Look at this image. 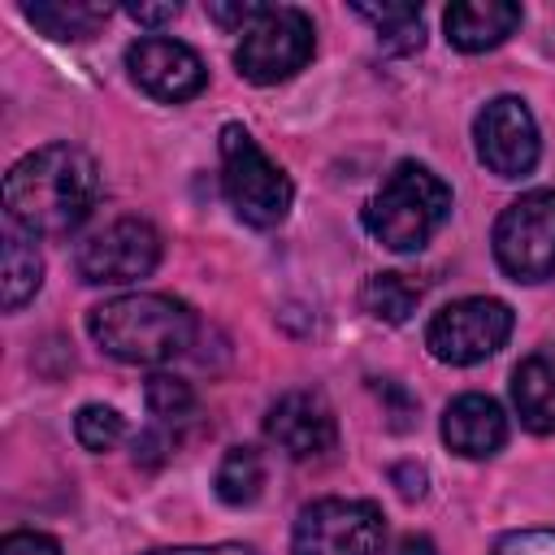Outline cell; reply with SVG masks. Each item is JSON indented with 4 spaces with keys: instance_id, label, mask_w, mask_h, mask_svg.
<instances>
[{
    "instance_id": "25",
    "label": "cell",
    "mask_w": 555,
    "mask_h": 555,
    "mask_svg": "<svg viewBox=\"0 0 555 555\" xmlns=\"http://www.w3.org/2000/svg\"><path fill=\"white\" fill-rule=\"evenodd\" d=\"M0 555H61V546H56V538H48V533L17 529V533H9V538L0 542Z\"/></svg>"
},
{
    "instance_id": "19",
    "label": "cell",
    "mask_w": 555,
    "mask_h": 555,
    "mask_svg": "<svg viewBox=\"0 0 555 555\" xmlns=\"http://www.w3.org/2000/svg\"><path fill=\"white\" fill-rule=\"evenodd\" d=\"M39 282H43V260H39L35 243H30L26 234L9 230V234H4V278H0V299H4V308L17 312L26 299H35Z\"/></svg>"
},
{
    "instance_id": "15",
    "label": "cell",
    "mask_w": 555,
    "mask_h": 555,
    "mask_svg": "<svg viewBox=\"0 0 555 555\" xmlns=\"http://www.w3.org/2000/svg\"><path fill=\"white\" fill-rule=\"evenodd\" d=\"M512 403L525 429L555 434V343L525 356L512 373Z\"/></svg>"
},
{
    "instance_id": "1",
    "label": "cell",
    "mask_w": 555,
    "mask_h": 555,
    "mask_svg": "<svg viewBox=\"0 0 555 555\" xmlns=\"http://www.w3.org/2000/svg\"><path fill=\"white\" fill-rule=\"evenodd\" d=\"M100 204V165L74 143H48L4 173L9 221L26 234L65 238Z\"/></svg>"
},
{
    "instance_id": "20",
    "label": "cell",
    "mask_w": 555,
    "mask_h": 555,
    "mask_svg": "<svg viewBox=\"0 0 555 555\" xmlns=\"http://www.w3.org/2000/svg\"><path fill=\"white\" fill-rule=\"evenodd\" d=\"M217 499L230 507H247L264 490V460L256 447H230L225 460L217 464Z\"/></svg>"
},
{
    "instance_id": "14",
    "label": "cell",
    "mask_w": 555,
    "mask_h": 555,
    "mask_svg": "<svg viewBox=\"0 0 555 555\" xmlns=\"http://www.w3.org/2000/svg\"><path fill=\"white\" fill-rule=\"evenodd\" d=\"M442 26L460 52H486V48H499L520 26V4H512V0H460L442 13Z\"/></svg>"
},
{
    "instance_id": "17",
    "label": "cell",
    "mask_w": 555,
    "mask_h": 555,
    "mask_svg": "<svg viewBox=\"0 0 555 555\" xmlns=\"http://www.w3.org/2000/svg\"><path fill=\"white\" fill-rule=\"evenodd\" d=\"M421 295H425V282L412 278V273H373L360 291V304H364L369 317H377L386 325H399L416 312Z\"/></svg>"
},
{
    "instance_id": "12",
    "label": "cell",
    "mask_w": 555,
    "mask_h": 555,
    "mask_svg": "<svg viewBox=\"0 0 555 555\" xmlns=\"http://www.w3.org/2000/svg\"><path fill=\"white\" fill-rule=\"evenodd\" d=\"M264 434L291 460H321L338 442V421H334V408L325 403L321 390H286L269 408Z\"/></svg>"
},
{
    "instance_id": "7",
    "label": "cell",
    "mask_w": 555,
    "mask_h": 555,
    "mask_svg": "<svg viewBox=\"0 0 555 555\" xmlns=\"http://www.w3.org/2000/svg\"><path fill=\"white\" fill-rule=\"evenodd\" d=\"M386 516L369 499H317L291 529V555H377Z\"/></svg>"
},
{
    "instance_id": "18",
    "label": "cell",
    "mask_w": 555,
    "mask_h": 555,
    "mask_svg": "<svg viewBox=\"0 0 555 555\" xmlns=\"http://www.w3.org/2000/svg\"><path fill=\"white\" fill-rule=\"evenodd\" d=\"M356 17L373 22L377 43L386 52H416L425 43V26H421V9L408 0H390V4H351Z\"/></svg>"
},
{
    "instance_id": "6",
    "label": "cell",
    "mask_w": 555,
    "mask_h": 555,
    "mask_svg": "<svg viewBox=\"0 0 555 555\" xmlns=\"http://www.w3.org/2000/svg\"><path fill=\"white\" fill-rule=\"evenodd\" d=\"M494 260L512 282L555 278V191H525L499 212Z\"/></svg>"
},
{
    "instance_id": "3",
    "label": "cell",
    "mask_w": 555,
    "mask_h": 555,
    "mask_svg": "<svg viewBox=\"0 0 555 555\" xmlns=\"http://www.w3.org/2000/svg\"><path fill=\"white\" fill-rule=\"evenodd\" d=\"M451 217V186L416 165L399 160L377 195L364 204V230L390 251H421Z\"/></svg>"
},
{
    "instance_id": "8",
    "label": "cell",
    "mask_w": 555,
    "mask_h": 555,
    "mask_svg": "<svg viewBox=\"0 0 555 555\" xmlns=\"http://www.w3.org/2000/svg\"><path fill=\"white\" fill-rule=\"evenodd\" d=\"M512 308L503 299H490V295H468V299H455L447 308H438L425 325V347L434 360L442 364H477L486 356H494L507 334H512Z\"/></svg>"
},
{
    "instance_id": "29",
    "label": "cell",
    "mask_w": 555,
    "mask_h": 555,
    "mask_svg": "<svg viewBox=\"0 0 555 555\" xmlns=\"http://www.w3.org/2000/svg\"><path fill=\"white\" fill-rule=\"evenodd\" d=\"M395 555H438V546H434L429 538H421V533H408V538L395 546Z\"/></svg>"
},
{
    "instance_id": "23",
    "label": "cell",
    "mask_w": 555,
    "mask_h": 555,
    "mask_svg": "<svg viewBox=\"0 0 555 555\" xmlns=\"http://www.w3.org/2000/svg\"><path fill=\"white\" fill-rule=\"evenodd\" d=\"M494 555H555V529H512L494 542Z\"/></svg>"
},
{
    "instance_id": "5",
    "label": "cell",
    "mask_w": 555,
    "mask_h": 555,
    "mask_svg": "<svg viewBox=\"0 0 555 555\" xmlns=\"http://www.w3.org/2000/svg\"><path fill=\"white\" fill-rule=\"evenodd\" d=\"M308 61H312V22L304 9H291V4H264V13L243 30L234 48L238 74L256 87L286 82Z\"/></svg>"
},
{
    "instance_id": "16",
    "label": "cell",
    "mask_w": 555,
    "mask_h": 555,
    "mask_svg": "<svg viewBox=\"0 0 555 555\" xmlns=\"http://www.w3.org/2000/svg\"><path fill=\"white\" fill-rule=\"evenodd\" d=\"M22 13L52 39H91L104 22H108V4H87V0H35L22 4Z\"/></svg>"
},
{
    "instance_id": "10",
    "label": "cell",
    "mask_w": 555,
    "mask_h": 555,
    "mask_svg": "<svg viewBox=\"0 0 555 555\" xmlns=\"http://www.w3.org/2000/svg\"><path fill=\"white\" fill-rule=\"evenodd\" d=\"M477 156L499 178H525L538 165V121L520 95H494L473 121Z\"/></svg>"
},
{
    "instance_id": "28",
    "label": "cell",
    "mask_w": 555,
    "mask_h": 555,
    "mask_svg": "<svg viewBox=\"0 0 555 555\" xmlns=\"http://www.w3.org/2000/svg\"><path fill=\"white\" fill-rule=\"evenodd\" d=\"M126 13L139 22V26H160V22H173L178 17V4H126Z\"/></svg>"
},
{
    "instance_id": "2",
    "label": "cell",
    "mask_w": 555,
    "mask_h": 555,
    "mask_svg": "<svg viewBox=\"0 0 555 555\" xmlns=\"http://www.w3.org/2000/svg\"><path fill=\"white\" fill-rule=\"evenodd\" d=\"M91 343L121 364H165L195 343V312L156 291L104 299L87 312Z\"/></svg>"
},
{
    "instance_id": "4",
    "label": "cell",
    "mask_w": 555,
    "mask_h": 555,
    "mask_svg": "<svg viewBox=\"0 0 555 555\" xmlns=\"http://www.w3.org/2000/svg\"><path fill=\"white\" fill-rule=\"evenodd\" d=\"M221 186L230 208L256 230L278 225L295 199L291 178L260 152V143L238 121L221 126Z\"/></svg>"
},
{
    "instance_id": "27",
    "label": "cell",
    "mask_w": 555,
    "mask_h": 555,
    "mask_svg": "<svg viewBox=\"0 0 555 555\" xmlns=\"http://www.w3.org/2000/svg\"><path fill=\"white\" fill-rule=\"evenodd\" d=\"M143 555H256L243 542H217V546H165V551H143Z\"/></svg>"
},
{
    "instance_id": "24",
    "label": "cell",
    "mask_w": 555,
    "mask_h": 555,
    "mask_svg": "<svg viewBox=\"0 0 555 555\" xmlns=\"http://www.w3.org/2000/svg\"><path fill=\"white\" fill-rule=\"evenodd\" d=\"M264 13V4L260 0H238V4H208V17L217 22V26H225V30H247L256 17Z\"/></svg>"
},
{
    "instance_id": "11",
    "label": "cell",
    "mask_w": 555,
    "mask_h": 555,
    "mask_svg": "<svg viewBox=\"0 0 555 555\" xmlns=\"http://www.w3.org/2000/svg\"><path fill=\"white\" fill-rule=\"evenodd\" d=\"M126 69L130 78L160 104H182V100H195L208 82V69L204 61L195 56V48L178 43V39H165V35H147V39H134L126 48Z\"/></svg>"
},
{
    "instance_id": "13",
    "label": "cell",
    "mask_w": 555,
    "mask_h": 555,
    "mask_svg": "<svg viewBox=\"0 0 555 555\" xmlns=\"http://www.w3.org/2000/svg\"><path fill=\"white\" fill-rule=\"evenodd\" d=\"M442 442L464 460H486L507 442V416L490 395H460L442 412Z\"/></svg>"
},
{
    "instance_id": "9",
    "label": "cell",
    "mask_w": 555,
    "mask_h": 555,
    "mask_svg": "<svg viewBox=\"0 0 555 555\" xmlns=\"http://www.w3.org/2000/svg\"><path fill=\"white\" fill-rule=\"evenodd\" d=\"M160 260V234L143 217H117L113 225L95 230L87 243H78V278L91 286H126L156 269Z\"/></svg>"
},
{
    "instance_id": "22",
    "label": "cell",
    "mask_w": 555,
    "mask_h": 555,
    "mask_svg": "<svg viewBox=\"0 0 555 555\" xmlns=\"http://www.w3.org/2000/svg\"><path fill=\"white\" fill-rule=\"evenodd\" d=\"M74 438H78L87 451H113V447L126 438V421H121L113 408H104V403H87V408H78V416H74Z\"/></svg>"
},
{
    "instance_id": "26",
    "label": "cell",
    "mask_w": 555,
    "mask_h": 555,
    "mask_svg": "<svg viewBox=\"0 0 555 555\" xmlns=\"http://www.w3.org/2000/svg\"><path fill=\"white\" fill-rule=\"evenodd\" d=\"M390 481L399 486L403 499H421L425 494V468H416V464H395L390 468Z\"/></svg>"
},
{
    "instance_id": "21",
    "label": "cell",
    "mask_w": 555,
    "mask_h": 555,
    "mask_svg": "<svg viewBox=\"0 0 555 555\" xmlns=\"http://www.w3.org/2000/svg\"><path fill=\"white\" fill-rule=\"evenodd\" d=\"M143 399H147V412H152L156 421H165V425L186 421V416L195 412V390H191L182 377H173V373H152Z\"/></svg>"
}]
</instances>
